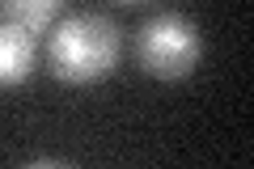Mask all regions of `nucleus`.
I'll use <instances>...</instances> for the list:
<instances>
[{
  "label": "nucleus",
  "instance_id": "obj_4",
  "mask_svg": "<svg viewBox=\"0 0 254 169\" xmlns=\"http://www.w3.org/2000/svg\"><path fill=\"white\" fill-rule=\"evenodd\" d=\"M0 13H4V21L30 30V34H43L64 13V0H0Z\"/></svg>",
  "mask_w": 254,
  "mask_h": 169
},
{
  "label": "nucleus",
  "instance_id": "obj_3",
  "mask_svg": "<svg viewBox=\"0 0 254 169\" xmlns=\"http://www.w3.org/2000/svg\"><path fill=\"white\" fill-rule=\"evenodd\" d=\"M34 72V34L0 17V89H17Z\"/></svg>",
  "mask_w": 254,
  "mask_h": 169
},
{
  "label": "nucleus",
  "instance_id": "obj_2",
  "mask_svg": "<svg viewBox=\"0 0 254 169\" xmlns=\"http://www.w3.org/2000/svg\"><path fill=\"white\" fill-rule=\"evenodd\" d=\"M203 55V34L195 30V21L182 13H157L140 26L136 34V59L153 80H182L195 72Z\"/></svg>",
  "mask_w": 254,
  "mask_h": 169
},
{
  "label": "nucleus",
  "instance_id": "obj_5",
  "mask_svg": "<svg viewBox=\"0 0 254 169\" xmlns=\"http://www.w3.org/2000/svg\"><path fill=\"white\" fill-rule=\"evenodd\" d=\"M115 4H144V0H115Z\"/></svg>",
  "mask_w": 254,
  "mask_h": 169
},
{
  "label": "nucleus",
  "instance_id": "obj_1",
  "mask_svg": "<svg viewBox=\"0 0 254 169\" xmlns=\"http://www.w3.org/2000/svg\"><path fill=\"white\" fill-rule=\"evenodd\" d=\"M123 51V38L119 26L102 13H72L51 30V43H47V68L60 85H72V89H89L98 80H106L119 63Z\"/></svg>",
  "mask_w": 254,
  "mask_h": 169
}]
</instances>
